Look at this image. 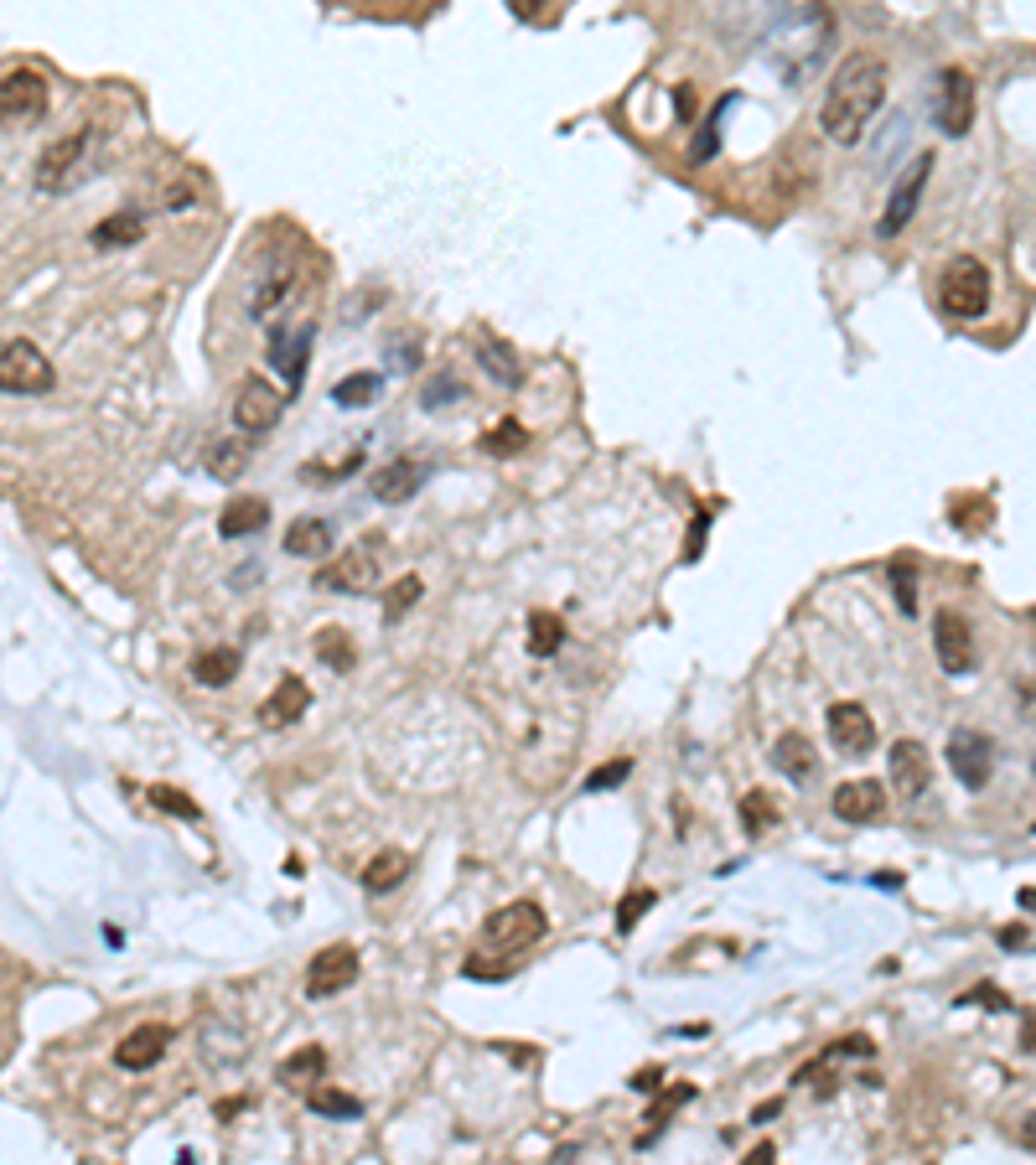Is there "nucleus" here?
<instances>
[{"label":"nucleus","mask_w":1036,"mask_h":1165,"mask_svg":"<svg viewBox=\"0 0 1036 1165\" xmlns=\"http://www.w3.org/2000/svg\"><path fill=\"white\" fill-rule=\"evenodd\" d=\"M882 104H887V63H882L876 52H850V57L835 68L829 89H824L819 125H824L829 141L850 146V141L866 136V125L876 120Z\"/></svg>","instance_id":"nucleus-1"},{"label":"nucleus","mask_w":1036,"mask_h":1165,"mask_svg":"<svg viewBox=\"0 0 1036 1165\" xmlns=\"http://www.w3.org/2000/svg\"><path fill=\"white\" fill-rule=\"evenodd\" d=\"M938 306H943L948 316H959V321L985 316V311H990V270H985L974 254L948 260V270H943V281H938Z\"/></svg>","instance_id":"nucleus-2"},{"label":"nucleus","mask_w":1036,"mask_h":1165,"mask_svg":"<svg viewBox=\"0 0 1036 1165\" xmlns=\"http://www.w3.org/2000/svg\"><path fill=\"white\" fill-rule=\"evenodd\" d=\"M545 932H550V922H545V906H539V901H508V906H498V912L487 917V927H482V938H487L498 953H524V948H534Z\"/></svg>","instance_id":"nucleus-3"},{"label":"nucleus","mask_w":1036,"mask_h":1165,"mask_svg":"<svg viewBox=\"0 0 1036 1165\" xmlns=\"http://www.w3.org/2000/svg\"><path fill=\"white\" fill-rule=\"evenodd\" d=\"M52 384H57V373L37 342L16 337L0 347V394H47Z\"/></svg>","instance_id":"nucleus-4"},{"label":"nucleus","mask_w":1036,"mask_h":1165,"mask_svg":"<svg viewBox=\"0 0 1036 1165\" xmlns=\"http://www.w3.org/2000/svg\"><path fill=\"white\" fill-rule=\"evenodd\" d=\"M47 78L31 68H16L0 78V130H26L47 115Z\"/></svg>","instance_id":"nucleus-5"},{"label":"nucleus","mask_w":1036,"mask_h":1165,"mask_svg":"<svg viewBox=\"0 0 1036 1165\" xmlns=\"http://www.w3.org/2000/svg\"><path fill=\"white\" fill-rule=\"evenodd\" d=\"M933 125L943 136H954V141L969 136V125H974V78L964 68H943V78L933 89Z\"/></svg>","instance_id":"nucleus-6"},{"label":"nucleus","mask_w":1036,"mask_h":1165,"mask_svg":"<svg viewBox=\"0 0 1036 1165\" xmlns=\"http://www.w3.org/2000/svg\"><path fill=\"white\" fill-rule=\"evenodd\" d=\"M927 171H933V155H927V150H922V155H912V161L901 166V176L891 181L887 213H882V223H876V234H882V239H896V234L912 223V213H917V202H922V187H927Z\"/></svg>","instance_id":"nucleus-7"},{"label":"nucleus","mask_w":1036,"mask_h":1165,"mask_svg":"<svg viewBox=\"0 0 1036 1165\" xmlns=\"http://www.w3.org/2000/svg\"><path fill=\"white\" fill-rule=\"evenodd\" d=\"M374 581H379V539H368V544H358V550H347V555H337L316 571V585L337 590V596H363V590H374Z\"/></svg>","instance_id":"nucleus-8"},{"label":"nucleus","mask_w":1036,"mask_h":1165,"mask_svg":"<svg viewBox=\"0 0 1036 1165\" xmlns=\"http://www.w3.org/2000/svg\"><path fill=\"white\" fill-rule=\"evenodd\" d=\"M286 389H270V379H244L239 384V394H234V420H239V431H249V436H265V431H275L281 426V415H286Z\"/></svg>","instance_id":"nucleus-9"},{"label":"nucleus","mask_w":1036,"mask_h":1165,"mask_svg":"<svg viewBox=\"0 0 1036 1165\" xmlns=\"http://www.w3.org/2000/svg\"><path fill=\"white\" fill-rule=\"evenodd\" d=\"M933 653H938V669L948 679H964L974 669V632L959 611H938L933 616Z\"/></svg>","instance_id":"nucleus-10"},{"label":"nucleus","mask_w":1036,"mask_h":1165,"mask_svg":"<svg viewBox=\"0 0 1036 1165\" xmlns=\"http://www.w3.org/2000/svg\"><path fill=\"white\" fill-rule=\"evenodd\" d=\"M948 767H954V777L969 793H980L990 782V772H995V741L980 735V730H954L948 735Z\"/></svg>","instance_id":"nucleus-11"},{"label":"nucleus","mask_w":1036,"mask_h":1165,"mask_svg":"<svg viewBox=\"0 0 1036 1165\" xmlns=\"http://www.w3.org/2000/svg\"><path fill=\"white\" fill-rule=\"evenodd\" d=\"M353 979H358V948L332 943V948H321V953L311 958V969H306V1000H332V995H342Z\"/></svg>","instance_id":"nucleus-12"},{"label":"nucleus","mask_w":1036,"mask_h":1165,"mask_svg":"<svg viewBox=\"0 0 1036 1165\" xmlns=\"http://www.w3.org/2000/svg\"><path fill=\"white\" fill-rule=\"evenodd\" d=\"M89 146H94L89 130H73V136L52 141V146L37 155V187H42V192H63V187H73V181H78V161H83V150Z\"/></svg>","instance_id":"nucleus-13"},{"label":"nucleus","mask_w":1036,"mask_h":1165,"mask_svg":"<svg viewBox=\"0 0 1036 1165\" xmlns=\"http://www.w3.org/2000/svg\"><path fill=\"white\" fill-rule=\"evenodd\" d=\"M824 726H829V741H835L845 756H871V751H876V721H871V710L856 705V700L829 705V710H824Z\"/></svg>","instance_id":"nucleus-14"},{"label":"nucleus","mask_w":1036,"mask_h":1165,"mask_svg":"<svg viewBox=\"0 0 1036 1165\" xmlns=\"http://www.w3.org/2000/svg\"><path fill=\"white\" fill-rule=\"evenodd\" d=\"M887 777H891V793L907 798V803H917V798L927 793V782H933V761H927L922 741H891Z\"/></svg>","instance_id":"nucleus-15"},{"label":"nucleus","mask_w":1036,"mask_h":1165,"mask_svg":"<svg viewBox=\"0 0 1036 1165\" xmlns=\"http://www.w3.org/2000/svg\"><path fill=\"white\" fill-rule=\"evenodd\" d=\"M311 342H316V326H311V321H300V326H291V332H270V368L286 379V394H296L300 379H306Z\"/></svg>","instance_id":"nucleus-16"},{"label":"nucleus","mask_w":1036,"mask_h":1165,"mask_svg":"<svg viewBox=\"0 0 1036 1165\" xmlns=\"http://www.w3.org/2000/svg\"><path fill=\"white\" fill-rule=\"evenodd\" d=\"M829 808H835V819H845V824H876V819L887 814V787L871 782V777H861V782H840L835 798H829Z\"/></svg>","instance_id":"nucleus-17"},{"label":"nucleus","mask_w":1036,"mask_h":1165,"mask_svg":"<svg viewBox=\"0 0 1036 1165\" xmlns=\"http://www.w3.org/2000/svg\"><path fill=\"white\" fill-rule=\"evenodd\" d=\"M166 1046H171V1030L166 1025H136L120 1046H115V1067H125V1072H146L155 1067L161 1057H166Z\"/></svg>","instance_id":"nucleus-18"},{"label":"nucleus","mask_w":1036,"mask_h":1165,"mask_svg":"<svg viewBox=\"0 0 1036 1165\" xmlns=\"http://www.w3.org/2000/svg\"><path fill=\"white\" fill-rule=\"evenodd\" d=\"M420 482H426V461L405 456V461L379 466V471H374V482H368V492H374L379 503H410V497L420 492Z\"/></svg>","instance_id":"nucleus-19"},{"label":"nucleus","mask_w":1036,"mask_h":1165,"mask_svg":"<svg viewBox=\"0 0 1036 1165\" xmlns=\"http://www.w3.org/2000/svg\"><path fill=\"white\" fill-rule=\"evenodd\" d=\"M472 353H477V363H482V373L492 379V384H503V389H519L524 384V368H519V353L503 342V337H487V332H477L472 337Z\"/></svg>","instance_id":"nucleus-20"},{"label":"nucleus","mask_w":1036,"mask_h":1165,"mask_svg":"<svg viewBox=\"0 0 1036 1165\" xmlns=\"http://www.w3.org/2000/svg\"><path fill=\"white\" fill-rule=\"evenodd\" d=\"M772 767H777L788 782H814V772H819L814 741H809L803 730H782L777 746H772Z\"/></svg>","instance_id":"nucleus-21"},{"label":"nucleus","mask_w":1036,"mask_h":1165,"mask_svg":"<svg viewBox=\"0 0 1036 1165\" xmlns=\"http://www.w3.org/2000/svg\"><path fill=\"white\" fill-rule=\"evenodd\" d=\"M311 710V689L300 684L296 674H286L270 695H265V705H260V721L265 726H296L300 715Z\"/></svg>","instance_id":"nucleus-22"},{"label":"nucleus","mask_w":1036,"mask_h":1165,"mask_svg":"<svg viewBox=\"0 0 1036 1165\" xmlns=\"http://www.w3.org/2000/svg\"><path fill=\"white\" fill-rule=\"evenodd\" d=\"M141 239H146V213H136V208H125V213H115V218H104V223L89 228V244L94 249H130Z\"/></svg>","instance_id":"nucleus-23"},{"label":"nucleus","mask_w":1036,"mask_h":1165,"mask_svg":"<svg viewBox=\"0 0 1036 1165\" xmlns=\"http://www.w3.org/2000/svg\"><path fill=\"white\" fill-rule=\"evenodd\" d=\"M270 524V503L265 497H234L228 508H223V518H218V534L223 539H249V534H260Z\"/></svg>","instance_id":"nucleus-24"},{"label":"nucleus","mask_w":1036,"mask_h":1165,"mask_svg":"<svg viewBox=\"0 0 1036 1165\" xmlns=\"http://www.w3.org/2000/svg\"><path fill=\"white\" fill-rule=\"evenodd\" d=\"M239 648H202L197 658H192V679L202 684V689H223V684H234L239 679Z\"/></svg>","instance_id":"nucleus-25"},{"label":"nucleus","mask_w":1036,"mask_h":1165,"mask_svg":"<svg viewBox=\"0 0 1036 1165\" xmlns=\"http://www.w3.org/2000/svg\"><path fill=\"white\" fill-rule=\"evenodd\" d=\"M286 550L296 560H327L332 555V524L327 518H296L286 529Z\"/></svg>","instance_id":"nucleus-26"},{"label":"nucleus","mask_w":1036,"mask_h":1165,"mask_svg":"<svg viewBox=\"0 0 1036 1165\" xmlns=\"http://www.w3.org/2000/svg\"><path fill=\"white\" fill-rule=\"evenodd\" d=\"M321 1072H327V1051L316 1046V1041H306V1046H296L286 1062H281V1083L286 1088H306V1083H321Z\"/></svg>","instance_id":"nucleus-27"},{"label":"nucleus","mask_w":1036,"mask_h":1165,"mask_svg":"<svg viewBox=\"0 0 1036 1165\" xmlns=\"http://www.w3.org/2000/svg\"><path fill=\"white\" fill-rule=\"evenodd\" d=\"M410 871V855H400V850H379L368 866H363V891L368 896H384V891H394L400 880Z\"/></svg>","instance_id":"nucleus-28"},{"label":"nucleus","mask_w":1036,"mask_h":1165,"mask_svg":"<svg viewBox=\"0 0 1036 1165\" xmlns=\"http://www.w3.org/2000/svg\"><path fill=\"white\" fill-rule=\"evenodd\" d=\"M690 1098H695V1083H674V1088L653 1093V1103H648V1135H637V1145H653V1140H658V1130L669 1124V1114H674V1109H684Z\"/></svg>","instance_id":"nucleus-29"},{"label":"nucleus","mask_w":1036,"mask_h":1165,"mask_svg":"<svg viewBox=\"0 0 1036 1165\" xmlns=\"http://www.w3.org/2000/svg\"><path fill=\"white\" fill-rule=\"evenodd\" d=\"M311 648H316V658H321L332 674H347V669H353V658H358V653H353V637H347L342 627H321Z\"/></svg>","instance_id":"nucleus-30"},{"label":"nucleus","mask_w":1036,"mask_h":1165,"mask_svg":"<svg viewBox=\"0 0 1036 1165\" xmlns=\"http://www.w3.org/2000/svg\"><path fill=\"white\" fill-rule=\"evenodd\" d=\"M560 642H565V622L555 611H534L529 616V653L550 658V653H560Z\"/></svg>","instance_id":"nucleus-31"},{"label":"nucleus","mask_w":1036,"mask_h":1165,"mask_svg":"<svg viewBox=\"0 0 1036 1165\" xmlns=\"http://www.w3.org/2000/svg\"><path fill=\"white\" fill-rule=\"evenodd\" d=\"M306 1103H311V1114H321V1119H358V1114H363V1103H358L353 1093H342V1088H311Z\"/></svg>","instance_id":"nucleus-32"},{"label":"nucleus","mask_w":1036,"mask_h":1165,"mask_svg":"<svg viewBox=\"0 0 1036 1165\" xmlns=\"http://www.w3.org/2000/svg\"><path fill=\"white\" fill-rule=\"evenodd\" d=\"M379 389H384V379H379V373H353V379H342V384L332 389V405H342V410L353 405V410H358V405H374V399H379Z\"/></svg>","instance_id":"nucleus-33"},{"label":"nucleus","mask_w":1036,"mask_h":1165,"mask_svg":"<svg viewBox=\"0 0 1036 1165\" xmlns=\"http://www.w3.org/2000/svg\"><path fill=\"white\" fill-rule=\"evenodd\" d=\"M477 445H482L487 456H519V451L529 445V431H524L519 420H498V426H492L487 436L477 440Z\"/></svg>","instance_id":"nucleus-34"},{"label":"nucleus","mask_w":1036,"mask_h":1165,"mask_svg":"<svg viewBox=\"0 0 1036 1165\" xmlns=\"http://www.w3.org/2000/svg\"><path fill=\"white\" fill-rule=\"evenodd\" d=\"M772 824H777V803H772L767 793H746V798H741V829L756 840V834H767Z\"/></svg>","instance_id":"nucleus-35"},{"label":"nucleus","mask_w":1036,"mask_h":1165,"mask_svg":"<svg viewBox=\"0 0 1036 1165\" xmlns=\"http://www.w3.org/2000/svg\"><path fill=\"white\" fill-rule=\"evenodd\" d=\"M420 590H426V585H420V576H400V581L389 585V596H384V622L394 627V622H400V616H405V611L420 601Z\"/></svg>","instance_id":"nucleus-36"},{"label":"nucleus","mask_w":1036,"mask_h":1165,"mask_svg":"<svg viewBox=\"0 0 1036 1165\" xmlns=\"http://www.w3.org/2000/svg\"><path fill=\"white\" fill-rule=\"evenodd\" d=\"M146 798L161 808V814H171V819H187V824H192V819H202V808H197L187 793H176V787H146Z\"/></svg>","instance_id":"nucleus-37"},{"label":"nucleus","mask_w":1036,"mask_h":1165,"mask_svg":"<svg viewBox=\"0 0 1036 1165\" xmlns=\"http://www.w3.org/2000/svg\"><path fill=\"white\" fill-rule=\"evenodd\" d=\"M627 777H632V761H627V756H617V761L596 767L592 777H586V793H611V787H622Z\"/></svg>","instance_id":"nucleus-38"},{"label":"nucleus","mask_w":1036,"mask_h":1165,"mask_svg":"<svg viewBox=\"0 0 1036 1165\" xmlns=\"http://www.w3.org/2000/svg\"><path fill=\"white\" fill-rule=\"evenodd\" d=\"M648 906H653V891H627V896L617 901V932L627 938V932L637 927V917H643Z\"/></svg>","instance_id":"nucleus-39"},{"label":"nucleus","mask_w":1036,"mask_h":1165,"mask_svg":"<svg viewBox=\"0 0 1036 1165\" xmlns=\"http://www.w3.org/2000/svg\"><path fill=\"white\" fill-rule=\"evenodd\" d=\"M891 585H896V606L912 616L917 611V571H912V560H896L891 565Z\"/></svg>","instance_id":"nucleus-40"},{"label":"nucleus","mask_w":1036,"mask_h":1165,"mask_svg":"<svg viewBox=\"0 0 1036 1165\" xmlns=\"http://www.w3.org/2000/svg\"><path fill=\"white\" fill-rule=\"evenodd\" d=\"M726 104H731V99H721V104L710 110V120H705V130H700V141H695V161H710V155H716V130H721V120H726Z\"/></svg>","instance_id":"nucleus-41"},{"label":"nucleus","mask_w":1036,"mask_h":1165,"mask_svg":"<svg viewBox=\"0 0 1036 1165\" xmlns=\"http://www.w3.org/2000/svg\"><path fill=\"white\" fill-rule=\"evenodd\" d=\"M244 471V445H213V477H239Z\"/></svg>","instance_id":"nucleus-42"},{"label":"nucleus","mask_w":1036,"mask_h":1165,"mask_svg":"<svg viewBox=\"0 0 1036 1165\" xmlns=\"http://www.w3.org/2000/svg\"><path fill=\"white\" fill-rule=\"evenodd\" d=\"M705 534H710V508L695 513V529H690V544H684V560H690V565L705 555Z\"/></svg>","instance_id":"nucleus-43"},{"label":"nucleus","mask_w":1036,"mask_h":1165,"mask_svg":"<svg viewBox=\"0 0 1036 1165\" xmlns=\"http://www.w3.org/2000/svg\"><path fill=\"white\" fill-rule=\"evenodd\" d=\"M974 1000H980V1005H990V1011H1006L1001 990H990V985H980V990H969V995H964V1005H974Z\"/></svg>","instance_id":"nucleus-44"},{"label":"nucleus","mask_w":1036,"mask_h":1165,"mask_svg":"<svg viewBox=\"0 0 1036 1165\" xmlns=\"http://www.w3.org/2000/svg\"><path fill=\"white\" fill-rule=\"evenodd\" d=\"M658 1077H664L658 1067H643V1072H632V1088L637 1093H658Z\"/></svg>","instance_id":"nucleus-45"},{"label":"nucleus","mask_w":1036,"mask_h":1165,"mask_svg":"<svg viewBox=\"0 0 1036 1165\" xmlns=\"http://www.w3.org/2000/svg\"><path fill=\"white\" fill-rule=\"evenodd\" d=\"M674 104H679V115L690 120V115H695V89H690V83H679V89H674Z\"/></svg>","instance_id":"nucleus-46"},{"label":"nucleus","mask_w":1036,"mask_h":1165,"mask_svg":"<svg viewBox=\"0 0 1036 1165\" xmlns=\"http://www.w3.org/2000/svg\"><path fill=\"white\" fill-rule=\"evenodd\" d=\"M741 1165H777V1150H772V1145H756V1150H746V1161Z\"/></svg>","instance_id":"nucleus-47"},{"label":"nucleus","mask_w":1036,"mask_h":1165,"mask_svg":"<svg viewBox=\"0 0 1036 1165\" xmlns=\"http://www.w3.org/2000/svg\"><path fill=\"white\" fill-rule=\"evenodd\" d=\"M456 394H461L456 384H431V389H426V405H441V399H456Z\"/></svg>","instance_id":"nucleus-48"},{"label":"nucleus","mask_w":1036,"mask_h":1165,"mask_svg":"<svg viewBox=\"0 0 1036 1165\" xmlns=\"http://www.w3.org/2000/svg\"><path fill=\"white\" fill-rule=\"evenodd\" d=\"M1027 943V927H1001V948H1021Z\"/></svg>","instance_id":"nucleus-49"},{"label":"nucleus","mask_w":1036,"mask_h":1165,"mask_svg":"<svg viewBox=\"0 0 1036 1165\" xmlns=\"http://www.w3.org/2000/svg\"><path fill=\"white\" fill-rule=\"evenodd\" d=\"M777 1109H782V1103H777V1098H772V1103H762V1109H756V1114H751V1124H767V1119H777Z\"/></svg>","instance_id":"nucleus-50"},{"label":"nucleus","mask_w":1036,"mask_h":1165,"mask_svg":"<svg viewBox=\"0 0 1036 1165\" xmlns=\"http://www.w3.org/2000/svg\"><path fill=\"white\" fill-rule=\"evenodd\" d=\"M1016 906H1021V912H1036V885H1021V891H1016Z\"/></svg>","instance_id":"nucleus-51"},{"label":"nucleus","mask_w":1036,"mask_h":1165,"mask_svg":"<svg viewBox=\"0 0 1036 1165\" xmlns=\"http://www.w3.org/2000/svg\"><path fill=\"white\" fill-rule=\"evenodd\" d=\"M876 885H882V891H896V885H901V875H896V871H882V875H876Z\"/></svg>","instance_id":"nucleus-52"},{"label":"nucleus","mask_w":1036,"mask_h":1165,"mask_svg":"<svg viewBox=\"0 0 1036 1165\" xmlns=\"http://www.w3.org/2000/svg\"><path fill=\"white\" fill-rule=\"evenodd\" d=\"M1021 1145H1032V1150H1036V1114L1021 1124Z\"/></svg>","instance_id":"nucleus-53"},{"label":"nucleus","mask_w":1036,"mask_h":1165,"mask_svg":"<svg viewBox=\"0 0 1036 1165\" xmlns=\"http://www.w3.org/2000/svg\"><path fill=\"white\" fill-rule=\"evenodd\" d=\"M1027 1046H1036V1016H1032V1030H1027Z\"/></svg>","instance_id":"nucleus-54"}]
</instances>
